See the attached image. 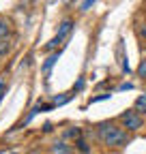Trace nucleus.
<instances>
[{
    "label": "nucleus",
    "mask_w": 146,
    "mask_h": 154,
    "mask_svg": "<svg viewBox=\"0 0 146 154\" xmlns=\"http://www.w3.org/2000/svg\"><path fill=\"white\" fill-rule=\"evenodd\" d=\"M97 139L101 141V146L105 148H125L127 143L131 141L129 131H125L120 124L116 122H101L97 124Z\"/></svg>",
    "instance_id": "f257e3e1"
},
{
    "label": "nucleus",
    "mask_w": 146,
    "mask_h": 154,
    "mask_svg": "<svg viewBox=\"0 0 146 154\" xmlns=\"http://www.w3.org/2000/svg\"><path fill=\"white\" fill-rule=\"evenodd\" d=\"M118 122L125 131H129V133H138L142 131L144 126V118H142V113H138L135 109H127L118 116Z\"/></svg>",
    "instance_id": "f03ea898"
},
{
    "label": "nucleus",
    "mask_w": 146,
    "mask_h": 154,
    "mask_svg": "<svg viewBox=\"0 0 146 154\" xmlns=\"http://www.w3.org/2000/svg\"><path fill=\"white\" fill-rule=\"evenodd\" d=\"M71 30H73V19H71V17L62 19V22H60V28H58V32H56V36H54L52 41L45 45V49L49 51V49H54V47H58V43L62 41V38H65V36H67Z\"/></svg>",
    "instance_id": "7ed1b4c3"
},
{
    "label": "nucleus",
    "mask_w": 146,
    "mask_h": 154,
    "mask_svg": "<svg viewBox=\"0 0 146 154\" xmlns=\"http://www.w3.org/2000/svg\"><path fill=\"white\" fill-rule=\"evenodd\" d=\"M52 154H71V146H67L65 141H56L52 146Z\"/></svg>",
    "instance_id": "20e7f679"
},
{
    "label": "nucleus",
    "mask_w": 146,
    "mask_h": 154,
    "mask_svg": "<svg viewBox=\"0 0 146 154\" xmlns=\"http://www.w3.org/2000/svg\"><path fill=\"white\" fill-rule=\"evenodd\" d=\"M133 109L138 111V113H146V92L142 94V96H138V99H135V103H133Z\"/></svg>",
    "instance_id": "39448f33"
},
{
    "label": "nucleus",
    "mask_w": 146,
    "mask_h": 154,
    "mask_svg": "<svg viewBox=\"0 0 146 154\" xmlns=\"http://www.w3.org/2000/svg\"><path fill=\"white\" fill-rule=\"evenodd\" d=\"M58 56H60V51H54V54H52V56L47 58V60L43 62V71H45V73H47V71H49V69H52L54 64H56V60H58Z\"/></svg>",
    "instance_id": "423d86ee"
},
{
    "label": "nucleus",
    "mask_w": 146,
    "mask_h": 154,
    "mask_svg": "<svg viewBox=\"0 0 146 154\" xmlns=\"http://www.w3.org/2000/svg\"><path fill=\"white\" fill-rule=\"evenodd\" d=\"M9 32H11V24H9V19L0 17V38H5Z\"/></svg>",
    "instance_id": "0eeeda50"
},
{
    "label": "nucleus",
    "mask_w": 146,
    "mask_h": 154,
    "mask_svg": "<svg viewBox=\"0 0 146 154\" xmlns=\"http://www.w3.org/2000/svg\"><path fill=\"white\" fill-rule=\"evenodd\" d=\"M75 148H78V152H82V154H90V146H88V141L86 139H75Z\"/></svg>",
    "instance_id": "6e6552de"
},
{
    "label": "nucleus",
    "mask_w": 146,
    "mask_h": 154,
    "mask_svg": "<svg viewBox=\"0 0 146 154\" xmlns=\"http://www.w3.org/2000/svg\"><path fill=\"white\" fill-rule=\"evenodd\" d=\"M135 34L146 41V19L144 22H135Z\"/></svg>",
    "instance_id": "1a4fd4ad"
},
{
    "label": "nucleus",
    "mask_w": 146,
    "mask_h": 154,
    "mask_svg": "<svg viewBox=\"0 0 146 154\" xmlns=\"http://www.w3.org/2000/svg\"><path fill=\"white\" fill-rule=\"evenodd\" d=\"M65 137H67V139H73V137H75V139H80V137H82V128H78V126L69 128V131L65 133Z\"/></svg>",
    "instance_id": "9d476101"
},
{
    "label": "nucleus",
    "mask_w": 146,
    "mask_h": 154,
    "mask_svg": "<svg viewBox=\"0 0 146 154\" xmlns=\"http://www.w3.org/2000/svg\"><path fill=\"white\" fill-rule=\"evenodd\" d=\"M138 77H142V79H146V58H144V60L140 62V66H138Z\"/></svg>",
    "instance_id": "9b49d317"
},
{
    "label": "nucleus",
    "mask_w": 146,
    "mask_h": 154,
    "mask_svg": "<svg viewBox=\"0 0 146 154\" xmlns=\"http://www.w3.org/2000/svg\"><path fill=\"white\" fill-rule=\"evenodd\" d=\"M5 90H7V84H5V79H2V77H0V99H2Z\"/></svg>",
    "instance_id": "f8f14e48"
},
{
    "label": "nucleus",
    "mask_w": 146,
    "mask_h": 154,
    "mask_svg": "<svg viewBox=\"0 0 146 154\" xmlns=\"http://www.w3.org/2000/svg\"><path fill=\"white\" fill-rule=\"evenodd\" d=\"M131 88H133V84H122L118 90H131Z\"/></svg>",
    "instance_id": "ddd939ff"
},
{
    "label": "nucleus",
    "mask_w": 146,
    "mask_h": 154,
    "mask_svg": "<svg viewBox=\"0 0 146 154\" xmlns=\"http://www.w3.org/2000/svg\"><path fill=\"white\" fill-rule=\"evenodd\" d=\"M144 54H146V45H144Z\"/></svg>",
    "instance_id": "4468645a"
}]
</instances>
